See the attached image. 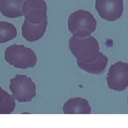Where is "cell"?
<instances>
[{"instance_id": "14", "label": "cell", "mask_w": 128, "mask_h": 128, "mask_svg": "<svg viewBox=\"0 0 128 128\" xmlns=\"http://www.w3.org/2000/svg\"><path fill=\"white\" fill-rule=\"evenodd\" d=\"M0 87H1V86H0Z\"/></svg>"}, {"instance_id": "12", "label": "cell", "mask_w": 128, "mask_h": 128, "mask_svg": "<svg viewBox=\"0 0 128 128\" xmlns=\"http://www.w3.org/2000/svg\"><path fill=\"white\" fill-rule=\"evenodd\" d=\"M17 36V30L12 23L0 22V44L7 42Z\"/></svg>"}, {"instance_id": "11", "label": "cell", "mask_w": 128, "mask_h": 128, "mask_svg": "<svg viewBox=\"0 0 128 128\" xmlns=\"http://www.w3.org/2000/svg\"><path fill=\"white\" fill-rule=\"evenodd\" d=\"M16 103L12 95L0 87V114H10L14 112Z\"/></svg>"}, {"instance_id": "5", "label": "cell", "mask_w": 128, "mask_h": 128, "mask_svg": "<svg viewBox=\"0 0 128 128\" xmlns=\"http://www.w3.org/2000/svg\"><path fill=\"white\" fill-rule=\"evenodd\" d=\"M107 81L111 90L118 92L125 90L128 86V64L119 61L111 66Z\"/></svg>"}, {"instance_id": "13", "label": "cell", "mask_w": 128, "mask_h": 128, "mask_svg": "<svg viewBox=\"0 0 128 128\" xmlns=\"http://www.w3.org/2000/svg\"><path fill=\"white\" fill-rule=\"evenodd\" d=\"M127 104H128V98H127Z\"/></svg>"}, {"instance_id": "3", "label": "cell", "mask_w": 128, "mask_h": 128, "mask_svg": "<svg viewBox=\"0 0 128 128\" xmlns=\"http://www.w3.org/2000/svg\"><path fill=\"white\" fill-rule=\"evenodd\" d=\"M68 24L69 32L73 36L83 37L95 32L97 20L90 12L79 10L69 15Z\"/></svg>"}, {"instance_id": "6", "label": "cell", "mask_w": 128, "mask_h": 128, "mask_svg": "<svg viewBox=\"0 0 128 128\" xmlns=\"http://www.w3.org/2000/svg\"><path fill=\"white\" fill-rule=\"evenodd\" d=\"M47 6L44 0H26L22 14L25 19L31 23L40 24L47 20Z\"/></svg>"}, {"instance_id": "10", "label": "cell", "mask_w": 128, "mask_h": 128, "mask_svg": "<svg viewBox=\"0 0 128 128\" xmlns=\"http://www.w3.org/2000/svg\"><path fill=\"white\" fill-rule=\"evenodd\" d=\"M26 0H0V12L8 18H17L23 16L22 6Z\"/></svg>"}, {"instance_id": "4", "label": "cell", "mask_w": 128, "mask_h": 128, "mask_svg": "<svg viewBox=\"0 0 128 128\" xmlns=\"http://www.w3.org/2000/svg\"><path fill=\"white\" fill-rule=\"evenodd\" d=\"M10 89L15 100L19 103L31 102L36 96L35 84L26 75H16L11 80Z\"/></svg>"}, {"instance_id": "8", "label": "cell", "mask_w": 128, "mask_h": 128, "mask_svg": "<svg viewBox=\"0 0 128 128\" xmlns=\"http://www.w3.org/2000/svg\"><path fill=\"white\" fill-rule=\"evenodd\" d=\"M47 24V20L40 24H33L25 19L22 27V34L23 37L30 42L38 41L44 35Z\"/></svg>"}, {"instance_id": "9", "label": "cell", "mask_w": 128, "mask_h": 128, "mask_svg": "<svg viewBox=\"0 0 128 128\" xmlns=\"http://www.w3.org/2000/svg\"><path fill=\"white\" fill-rule=\"evenodd\" d=\"M91 111L88 101L80 98H71L63 106L65 114H90Z\"/></svg>"}, {"instance_id": "7", "label": "cell", "mask_w": 128, "mask_h": 128, "mask_svg": "<svg viewBox=\"0 0 128 128\" xmlns=\"http://www.w3.org/2000/svg\"><path fill=\"white\" fill-rule=\"evenodd\" d=\"M95 7L102 19L115 21L123 14V0H96Z\"/></svg>"}, {"instance_id": "1", "label": "cell", "mask_w": 128, "mask_h": 128, "mask_svg": "<svg viewBox=\"0 0 128 128\" xmlns=\"http://www.w3.org/2000/svg\"><path fill=\"white\" fill-rule=\"evenodd\" d=\"M69 48L76 58L77 64L80 68L97 61L104 55L100 52L97 40L90 35L83 37L73 36L69 38Z\"/></svg>"}, {"instance_id": "2", "label": "cell", "mask_w": 128, "mask_h": 128, "mask_svg": "<svg viewBox=\"0 0 128 128\" xmlns=\"http://www.w3.org/2000/svg\"><path fill=\"white\" fill-rule=\"evenodd\" d=\"M5 60L16 68L28 69L35 66L37 56L33 50L23 45H12L5 51Z\"/></svg>"}]
</instances>
